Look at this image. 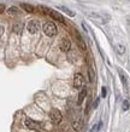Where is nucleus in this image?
Here are the masks:
<instances>
[{
  "mask_svg": "<svg viewBox=\"0 0 130 132\" xmlns=\"http://www.w3.org/2000/svg\"><path fill=\"white\" fill-rule=\"evenodd\" d=\"M43 33L47 36H54L57 34V26L53 22H47L43 26Z\"/></svg>",
  "mask_w": 130,
  "mask_h": 132,
  "instance_id": "obj_1",
  "label": "nucleus"
},
{
  "mask_svg": "<svg viewBox=\"0 0 130 132\" xmlns=\"http://www.w3.org/2000/svg\"><path fill=\"white\" fill-rule=\"evenodd\" d=\"M49 119H51V121L54 125H58L60 124V121L63 119V115H62V113L58 109H52L49 112Z\"/></svg>",
  "mask_w": 130,
  "mask_h": 132,
  "instance_id": "obj_2",
  "label": "nucleus"
},
{
  "mask_svg": "<svg viewBox=\"0 0 130 132\" xmlns=\"http://www.w3.org/2000/svg\"><path fill=\"white\" fill-rule=\"evenodd\" d=\"M27 29H28V32L30 33V34H35V33H37V30L40 29L39 21H36V20L29 21V23L27 24Z\"/></svg>",
  "mask_w": 130,
  "mask_h": 132,
  "instance_id": "obj_3",
  "label": "nucleus"
},
{
  "mask_svg": "<svg viewBox=\"0 0 130 132\" xmlns=\"http://www.w3.org/2000/svg\"><path fill=\"white\" fill-rule=\"evenodd\" d=\"M83 86V75L79 73H76L74 76V87L75 88H79Z\"/></svg>",
  "mask_w": 130,
  "mask_h": 132,
  "instance_id": "obj_4",
  "label": "nucleus"
},
{
  "mask_svg": "<svg viewBox=\"0 0 130 132\" xmlns=\"http://www.w3.org/2000/svg\"><path fill=\"white\" fill-rule=\"evenodd\" d=\"M59 47H60V50L63 52H67L69 50H70V47H71V43H70V40L69 39H62L60 40V44H59Z\"/></svg>",
  "mask_w": 130,
  "mask_h": 132,
  "instance_id": "obj_5",
  "label": "nucleus"
},
{
  "mask_svg": "<svg viewBox=\"0 0 130 132\" xmlns=\"http://www.w3.org/2000/svg\"><path fill=\"white\" fill-rule=\"evenodd\" d=\"M24 124H25V126H27L29 130H37L40 126L39 122H36V121L32 120V119H27V120L24 121Z\"/></svg>",
  "mask_w": 130,
  "mask_h": 132,
  "instance_id": "obj_6",
  "label": "nucleus"
},
{
  "mask_svg": "<svg viewBox=\"0 0 130 132\" xmlns=\"http://www.w3.org/2000/svg\"><path fill=\"white\" fill-rule=\"evenodd\" d=\"M49 15H51V17H52V18H54L55 21H59V22H62V23H64V22H65V18H64V16H62L59 12L51 10V11H49Z\"/></svg>",
  "mask_w": 130,
  "mask_h": 132,
  "instance_id": "obj_7",
  "label": "nucleus"
},
{
  "mask_svg": "<svg viewBox=\"0 0 130 132\" xmlns=\"http://www.w3.org/2000/svg\"><path fill=\"white\" fill-rule=\"evenodd\" d=\"M72 127H74L75 131H81L82 127H83V120L81 119V118L76 119V120L74 121V124H72Z\"/></svg>",
  "mask_w": 130,
  "mask_h": 132,
  "instance_id": "obj_8",
  "label": "nucleus"
},
{
  "mask_svg": "<svg viewBox=\"0 0 130 132\" xmlns=\"http://www.w3.org/2000/svg\"><path fill=\"white\" fill-rule=\"evenodd\" d=\"M75 35H76V41H77V45H78V47L81 50H86V44H84V41H83L82 36L79 35L77 32H75Z\"/></svg>",
  "mask_w": 130,
  "mask_h": 132,
  "instance_id": "obj_9",
  "label": "nucleus"
},
{
  "mask_svg": "<svg viewBox=\"0 0 130 132\" xmlns=\"http://www.w3.org/2000/svg\"><path fill=\"white\" fill-rule=\"evenodd\" d=\"M86 95H87V88L83 87V90H81V92H79L78 98H77V104H82L83 100L86 98Z\"/></svg>",
  "mask_w": 130,
  "mask_h": 132,
  "instance_id": "obj_10",
  "label": "nucleus"
},
{
  "mask_svg": "<svg viewBox=\"0 0 130 132\" xmlns=\"http://www.w3.org/2000/svg\"><path fill=\"white\" fill-rule=\"evenodd\" d=\"M58 9H59V10H63V11L66 13L67 16H70V17H74V16H75V12H72L70 9L65 7V6H58Z\"/></svg>",
  "mask_w": 130,
  "mask_h": 132,
  "instance_id": "obj_11",
  "label": "nucleus"
},
{
  "mask_svg": "<svg viewBox=\"0 0 130 132\" xmlns=\"http://www.w3.org/2000/svg\"><path fill=\"white\" fill-rule=\"evenodd\" d=\"M22 30H23V24H22V23H16L15 26H13V32H15V33L19 34Z\"/></svg>",
  "mask_w": 130,
  "mask_h": 132,
  "instance_id": "obj_12",
  "label": "nucleus"
},
{
  "mask_svg": "<svg viewBox=\"0 0 130 132\" xmlns=\"http://www.w3.org/2000/svg\"><path fill=\"white\" fill-rule=\"evenodd\" d=\"M21 6H22V9H23V10H25L27 12H34V10H35V9H34V6H32V5H29V4H24V3L21 5Z\"/></svg>",
  "mask_w": 130,
  "mask_h": 132,
  "instance_id": "obj_13",
  "label": "nucleus"
},
{
  "mask_svg": "<svg viewBox=\"0 0 130 132\" xmlns=\"http://www.w3.org/2000/svg\"><path fill=\"white\" fill-rule=\"evenodd\" d=\"M7 13L8 15H16V13H18V9L16 6H11L7 9Z\"/></svg>",
  "mask_w": 130,
  "mask_h": 132,
  "instance_id": "obj_14",
  "label": "nucleus"
},
{
  "mask_svg": "<svg viewBox=\"0 0 130 132\" xmlns=\"http://www.w3.org/2000/svg\"><path fill=\"white\" fill-rule=\"evenodd\" d=\"M101 125H103V122L100 121V122H98V124H95L93 127L91 128V131L89 132H98L99 130H100V127H101Z\"/></svg>",
  "mask_w": 130,
  "mask_h": 132,
  "instance_id": "obj_15",
  "label": "nucleus"
},
{
  "mask_svg": "<svg viewBox=\"0 0 130 132\" xmlns=\"http://www.w3.org/2000/svg\"><path fill=\"white\" fill-rule=\"evenodd\" d=\"M117 52H118L119 55H123V53L125 52V46L122 44H118L117 45Z\"/></svg>",
  "mask_w": 130,
  "mask_h": 132,
  "instance_id": "obj_16",
  "label": "nucleus"
},
{
  "mask_svg": "<svg viewBox=\"0 0 130 132\" xmlns=\"http://www.w3.org/2000/svg\"><path fill=\"white\" fill-rule=\"evenodd\" d=\"M119 75H121V79H122V81H123V84H124V86L126 87V78H125V75L123 74V72H119Z\"/></svg>",
  "mask_w": 130,
  "mask_h": 132,
  "instance_id": "obj_17",
  "label": "nucleus"
},
{
  "mask_svg": "<svg viewBox=\"0 0 130 132\" xmlns=\"http://www.w3.org/2000/svg\"><path fill=\"white\" fill-rule=\"evenodd\" d=\"M123 110H128V109H129V102H128V101H123Z\"/></svg>",
  "mask_w": 130,
  "mask_h": 132,
  "instance_id": "obj_18",
  "label": "nucleus"
},
{
  "mask_svg": "<svg viewBox=\"0 0 130 132\" xmlns=\"http://www.w3.org/2000/svg\"><path fill=\"white\" fill-rule=\"evenodd\" d=\"M93 79H94V73H93L92 68H89V80L93 81Z\"/></svg>",
  "mask_w": 130,
  "mask_h": 132,
  "instance_id": "obj_19",
  "label": "nucleus"
},
{
  "mask_svg": "<svg viewBox=\"0 0 130 132\" xmlns=\"http://www.w3.org/2000/svg\"><path fill=\"white\" fill-rule=\"evenodd\" d=\"M99 102H100V98H95V101H94V103H93V109H95L96 107H98V104H99Z\"/></svg>",
  "mask_w": 130,
  "mask_h": 132,
  "instance_id": "obj_20",
  "label": "nucleus"
},
{
  "mask_svg": "<svg viewBox=\"0 0 130 132\" xmlns=\"http://www.w3.org/2000/svg\"><path fill=\"white\" fill-rule=\"evenodd\" d=\"M101 96L106 97V87H103V90H101Z\"/></svg>",
  "mask_w": 130,
  "mask_h": 132,
  "instance_id": "obj_21",
  "label": "nucleus"
},
{
  "mask_svg": "<svg viewBox=\"0 0 130 132\" xmlns=\"http://www.w3.org/2000/svg\"><path fill=\"white\" fill-rule=\"evenodd\" d=\"M5 11V5L4 4H0V13H3Z\"/></svg>",
  "mask_w": 130,
  "mask_h": 132,
  "instance_id": "obj_22",
  "label": "nucleus"
},
{
  "mask_svg": "<svg viewBox=\"0 0 130 132\" xmlns=\"http://www.w3.org/2000/svg\"><path fill=\"white\" fill-rule=\"evenodd\" d=\"M3 34H4V27H3V26H0V36L3 35Z\"/></svg>",
  "mask_w": 130,
  "mask_h": 132,
  "instance_id": "obj_23",
  "label": "nucleus"
},
{
  "mask_svg": "<svg viewBox=\"0 0 130 132\" xmlns=\"http://www.w3.org/2000/svg\"><path fill=\"white\" fill-rule=\"evenodd\" d=\"M35 132H40V131H35Z\"/></svg>",
  "mask_w": 130,
  "mask_h": 132,
  "instance_id": "obj_24",
  "label": "nucleus"
}]
</instances>
